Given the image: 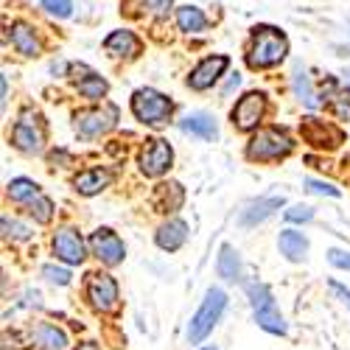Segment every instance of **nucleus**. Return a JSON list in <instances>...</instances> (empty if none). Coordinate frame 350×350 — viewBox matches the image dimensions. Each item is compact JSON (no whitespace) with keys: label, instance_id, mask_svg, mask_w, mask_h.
<instances>
[{"label":"nucleus","instance_id":"nucleus-1","mask_svg":"<svg viewBox=\"0 0 350 350\" xmlns=\"http://www.w3.org/2000/svg\"><path fill=\"white\" fill-rule=\"evenodd\" d=\"M288 53V40L283 31H278L275 25H258L252 31V45L247 53V65L252 70H264V68H275L286 59Z\"/></svg>","mask_w":350,"mask_h":350},{"label":"nucleus","instance_id":"nucleus-2","mask_svg":"<svg viewBox=\"0 0 350 350\" xmlns=\"http://www.w3.org/2000/svg\"><path fill=\"white\" fill-rule=\"evenodd\" d=\"M224 306H227V295H224L221 288H211L208 295H205V303H202L199 311L191 317V325H188V339H191V345L202 342V339H205V336L213 331V325L219 323Z\"/></svg>","mask_w":350,"mask_h":350},{"label":"nucleus","instance_id":"nucleus-3","mask_svg":"<svg viewBox=\"0 0 350 350\" xmlns=\"http://www.w3.org/2000/svg\"><path fill=\"white\" fill-rule=\"evenodd\" d=\"M9 196H12L14 202H20V205H25L28 213H31L40 224L51 221V216H53V202L40 191L37 183L23 180V177H20V180H12V183H9Z\"/></svg>","mask_w":350,"mask_h":350},{"label":"nucleus","instance_id":"nucleus-4","mask_svg":"<svg viewBox=\"0 0 350 350\" xmlns=\"http://www.w3.org/2000/svg\"><path fill=\"white\" fill-rule=\"evenodd\" d=\"M250 291V300H252V308H255V323L269 331V334H286V323H283V317L272 300V291L264 286V283H250L247 286Z\"/></svg>","mask_w":350,"mask_h":350},{"label":"nucleus","instance_id":"nucleus-5","mask_svg":"<svg viewBox=\"0 0 350 350\" xmlns=\"http://www.w3.org/2000/svg\"><path fill=\"white\" fill-rule=\"evenodd\" d=\"M291 152V137L283 132V129H260L250 146H247V157L250 160H280Z\"/></svg>","mask_w":350,"mask_h":350},{"label":"nucleus","instance_id":"nucleus-6","mask_svg":"<svg viewBox=\"0 0 350 350\" xmlns=\"http://www.w3.org/2000/svg\"><path fill=\"white\" fill-rule=\"evenodd\" d=\"M132 112H135V118L143 121V124H165L168 115L174 112V104H171L168 96L146 87V90H137L132 96Z\"/></svg>","mask_w":350,"mask_h":350},{"label":"nucleus","instance_id":"nucleus-7","mask_svg":"<svg viewBox=\"0 0 350 350\" xmlns=\"http://www.w3.org/2000/svg\"><path fill=\"white\" fill-rule=\"evenodd\" d=\"M12 143L25 154H40L42 152L45 129H42V121H40V115L34 109L20 112V121L14 124V132H12Z\"/></svg>","mask_w":350,"mask_h":350},{"label":"nucleus","instance_id":"nucleus-8","mask_svg":"<svg viewBox=\"0 0 350 350\" xmlns=\"http://www.w3.org/2000/svg\"><path fill=\"white\" fill-rule=\"evenodd\" d=\"M118 121V107L115 104H104V107H96V109H87V112H79L76 115V129L81 137H98L104 132H109Z\"/></svg>","mask_w":350,"mask_h":350},{"label":"nucleus","instance_id":"nucleus-9","mask_svg":"<svg viewBox=\"0 0 350 350\" xmlns=\"http://www.w3.org/2000/svg\"><path fill=\"white\" fill-rule=\"evenodd\" d=\"M171 160H174L171 146L163 137H152V140H146L143 152H140V171L146 177H160L163 171H168Z\"/></svg>","mask_w":350,"mask_h":350},{"label":"nucleus","instance_id":"nucleus-10","mask_svg":"<svg viewBox=\"0 0 350 350\" xmlns=\"http://www.w3.org/2000/svg\"><path fill=\"white\" fill-rule=\"evenodd\" d=\"M300 135H303L311 146H317V149H336V146L345 143V132H342V129H336L334 124L319 121V118H311V115H308V118H303Z\"/></svg>","mask_w":350,"mask_h":350},{"label":"nucleus","instance_id":"nucleus-11","mask_svg":"<svg viewBox=\"0 0 350 350\" xmlns=\"http://www.w3.org/2000/svg\"><path fill=\"white\" fill-rule=\"evenodd\" d=\"M87 297L98 311H115L118 308V283H115L109 275H90V283H87Z\"/></svg>","mask_w":350,"mask_h":350},{"label":"nucleus","instance_id":"nucleus-12","mask_svg":"<svg viewBox=\"0 0 350 350\" xmlns=\"http://www.w3.org/2000/svg\"><path fill=\"white\" fill-rule=\"evenodd\" d=\"M264 112H267V98L260 93H247L236 104V109H232V124H236L239 129H244V132H250V129L258 126L260 118H264Z\"/></svg>","mask_w":350,"mask_h":350},{"label":"nucleus","instance_id":"nucleus-13","mask_svg":"<svg viewBox=\"0 0 350 350\" xmlns=\"http://www.w3.org/2000/svg\"><path fill=\"white\" fill-rule=\"evenodd\" d=\"M90 247H93V252L104 260L107 267H115V264H121V260H124V241L115 236L112 230H107V227L93 232Z\"/></svg>","mask_w":350,"mask_h":350},{"label":"nucleus","instance_id":"nucleus-14","mask_svg":"<svg viewBox=\"0 0 350 350\" xmlns=\"http://www.w3.org/2000/svg\"><path fill=\"white\" fill-rule=\"evenodd\" d=\"M53 252H56V258H62L65 264H81L84 260V241H81V236L76 230H70V227H65V230H59L53 236Z\"/></svg>","mask_w":350,"mask_h":350},{"label":"nucleus","instance_id":"nucleus-15","mask_svg":"<svg viewBox=\"0 0 350 350\" xmlns=\"http://www.w3.org/2000/svg\"><path fill=\"white\" fill-rule=\"evenodd\" d=\"M227 65H230L227 56H208V59H202L196 65L188 84L193 87V90H208V87H213V81H219V76L224 73Z\"/></svg>","mask_w":350,"mask_h":350},{"label":"nucleus","instance_id":"nucleus-16","mask_svg":"<svg viewBox=\"0 0 350 350\" xmlns=\"http://www.w3.org/2000/svg\"><path fill=\"white\" fill-rule=\"evenodd\" d=\"M104 48L112 56H126V59H132V56L140 53V40L132 31H115L104 40Z\"/></svg>","mask_w":350,"mask_h":350},{"label":"nucleus","instance_id":"nucleus-17","mask_svg":"<svg viewBox=\"0 0 350 350\" xmlns=\"http://www.w3.org/2000/svg\"><path fill=\"white\" fill-rule=\"evenodd\" d=\"M185 239H188V224L180 221V219H171L168 224H163V227L157 230V244H160L163 250H168V252L180 250V247L185 244Z\"/></svg>","mask_w":350,"mask_h":350},{"label":"nucleus","instance_id":"nucleus-18","mask_svg":"<svg viewBox=\"0 0 350 350\" xmlns=\"http://www.w3.org/2000/svg\"><path fill=\"white\" fill-rule=\"evenodd\" d=\"M180 129L188 132V135H193V137H202V140H213V137L219 135L216 121L211 118L208 112H193V115H188V118L180 124Z\"/></svg>","mask_w":350,"mask_h":350},{"label":"nucleus","instance_id":"nucleus-19","mask_svg":"<svg viewBox=\"0 0 350 350\" xmlns=\"http://www.w3.org/2000/svg\"><path fill=\"white\" fill-rule=\"evenodd\" d=\"M109 183H112V174H109V171H104V168H93V171H84V174H79L73 185H76V191H79V193H84V196H93V193L104 191Z\"/></svg>","mask_w":350,"mask_h":350},{"label":"nucleus","instance_id":"nucleus-20","mask_svg":"<svg viewBox=\"0 0 350 350\" xmlns=\"http://www.w3.org/2000/svg\"><path fill=\"white\" fill-rule=\"evenodd\" d=\"M12 42H14V48H17L20 53H25V56H40V51H42L40 40H37V34H34V28L25 25V23H14V25H12Z\"/></svg>","mask_w":350,"mask_h":350},{"label":"nucleus","instance_id":"nucleus-21","mask_svg":"<svg viewBox=\"0 0 350 350\" xmlns=\"http://www.w3.org/2000/svg\"><path fill=\"white\" fill-rule=\"evenodd\" d=\"M283 205V196H269V199H260V202H252V205L241 213V224H247V227H252V224H258V221H264V219H269L278 208Z\"/></svg>","mask_w":350,"mask_h":350},{"label":"nucleus","instance_id":"nucleus-22","mask_svg":"<svg viewBox=\"0 0 350 350\" xmlns=\"http://www.w3.org/2000/svg\"><path fill=\"white\" fill-rule=\"evenodd\" d=\"M183 199H185L183 185H180V183H168V185H160V188H157V193H154V208L163 211V213L177 211V208L183 205Z\"/></svg>","mask_w":350,"mask_h":350},{"label":"nucleus","instance_id":"nucleus-23","mask_svg":"<svg viewBox=\"0 0 350 350\" xmlns=\"http://www.w3.org/2000/svg\"><path fill=\"white\" fill-rule=\"evenodd\" d=\"M280 252H283L288 260H303L306 252H308L306 236H303V232H295V230L280 232Z\"/></svg>","mask_w":350,"mask_h":350},{"label":"nucleus","instance_id":"nucleus-24","mask_svg":"<svg viewBox=\"0 0 350 350\" xmlns=\"http://www.w3.org/2000/svg\"><path fill=\"white\" fill-rule=\"evenodd\" d=\"M34 339H37V345H40L42 350H65V347H68V336H65L59 328H56V325H48V323L37 325Z\"/></svg>","mask_w":350,"mask_h":350},{"label":"nucleus","instance_id":"nucleus-25","mask_svg":"<svg viewBox=\"0 0 350 350\" xmlns=\"http://www.w3.org/2000/svg\"><path fill=\"white\" fill-rule=\"evenodd\" d=\"M177 23H180L183 31H188V34H199V31H205V28H208V17L202 14L196 6H183L177 12Z\"/></svg>","mask_w":350,"mask_h":350},{"label":"nucleus","instance_id":"nucleus-26","mask_svg":"<svg viewBox=\"0 0 350 350\" xmlns=\"http://www.w3.org/2000/svg\"><path fill=\"white\" fill-rule=\"evenodd\" d=\"M219 275L224 278V280H239V275H241V260H239V252L232 250V247H221V252H219Z\"/></svg>","mask_w":350,"mask_h":350},{"label":"nucleus","instance_id":"nucleus-27","mask_svg":"<svg viewBox=\"0 0 350 350\" xmlns=\"http://www.w3.org/2000/svg\"><path fill=\"white\" fill-rule=\"evenodd\" d=\"M79 93H81L84 98L98 101V98L107 96V81H104L101 76H96V73H87L84 79H79Z\"/></svg>","mask_w":350,"mask_h":350},{"label":"nucleus","instance_id":"nucleus-28","mask_svg":"<svg viewBox=\"0 0 350 350\" xmlns=\"http://www.w3.org/2000/svg\"><path fill=\"white\" fill-rule=\"evenodd\" d=\"M295 93H297V98H300V101H306L308 107H319V104H323V101L317 98L314 87H311V81H308V76H306L303 70H297V73H295Z\"/></svg>","mask_w":350,"mask_h":350},{"label":"nucleus","instance_id":"nucleus-29","mask_svg":"<svg viewBox=\"0 0 350 350\" xmlns=\"http://www.w3.org/2000/svg\"><path fill=\"white\" fill-rule=\"evenodd\" d=\"M3 239H14V241H23V239H28L31 236V230H28L25 224H20L17 219H9V216H3Z\"/></svg>","mask_w":350,"mask_h":350},{"label":"nucleus","instance_id":"nucleus-30","mask_svg":"<svg viewBox=\"0 0 350 350\" xmlns=\"http://www.w3.org/2000/svg\"><path fill=\"white\" fill-rule=\"evenodd\" d=\"M331 107L336 109L339 118H350V90H342L331 98Z\"/></svg>","mask_w":350,"mask_h":350},{"label":"nucleus","instance_id":"nucleus-31","mask_svg":"<svg viewBox=\"0 0 350 350\" xmlns=\"http://www.w3.org/2000/svg\"><path fill=\"white\" fill-rule=\"evenodd\" d=\"M42 6H45L51 14H56V17H70V12H73L70 0H42Z\"/></svg>","mask_w":350,"mask_h":350},{"label":"nucleus","instance_id":"nucleus-32","mask_svg":"<svg viewBox=\"0 0 350 350\" xmlns=\"http://www.w3.org/2000/svg\"><path fill=\"white\" fill-rule=\"evenodd\" d=\"M42 275H45V278H48L51 283H59V286H68V283H70V272H68V269L51 267V264H48V267L42 269Z\"/></svg>","mask_w":350,"mask_h":350},{"label":"nucleus","instance_id":"nucleus-33","mask_svg":"<svg viewBox=\"0 0 350 350\" xmlns=\"http://www.w3.org/2000/svg\"><path fill=\"white\" fill-rule=\"evenodd\" d=\"M311 216H314V211L306 208V205H295V208L286 211V219L288 221H311Z\"/></svg>","mask_w":350,"mask_h":350},{"label":"nucleus","instance_id":"nucleus-34","mask_svg":"<svg viewBox=\"0 0 350 350\" xmlns=\"http://www.w3.org/2000/svg\"><path fill=\"white\" fill-rule=\"evenodd\" d=\"M306 188H308L311 193H325V196H339V188H334V185H328V183H319V180H308V183H306Z\"/></svg>","mask_w":350,"mask_h":350},{"label":"nucleus","instance_id":"nucleus-35","mask_svg":"<svg viewBox=\"0 0 350 350\" xmlns=\"http://www.w3.org/2000/svg\"><path fill=\"white\" fill-rule=\"evenodd\" d=\"M328 258H331V264H334V267H339V269H350V255H347V252L331 250V252H328Z\"/></svg>","mask_w":350,"mask_h":350},{"label":"nucleus","instance_id":"nucleus-36","mask_svg":"<svg viewBox=\"0 0 350 350\" xmlns=\"http://www.w3.org/2000/svg\"><path fill=\"white\" fill-rule=\"evenodd\" d=\"M146 6H149L154 14H165L168 6H171V0H146Z\"/></svg>","mask_w":350,"mask_h":350},{"label":"nucleus","instance_id":"nucleus-37","mask_svg":"<svg viewBox=\"0 0 350 350\" xmlns=\"http://www.w3.org/2000/svg\"><path fill=\"white\" fill-rule=\"evenodd\" d=\"M331 291H336V295H339V297L345 300V306L350 308V291H347L345 286H339V283H331Z\"/></svg>","mask_w":350,"mask_h":350},{"label":"nucleus","instance_id":"nucleus-38","mask_svg":"<svg viewBox=\"0 0 350 350\" xmlns=\"http://www.w3.org/2000/svg\"><path fill=\"white\" fill-rule=\"evenodd\" d=\"M79 350H98V345L96 342H84V345H79Z\"/></svg>","mask_w":350,"mask_h":350},{"label":"nucleus","instance_id":"nucleus-39","mask_svg":"<svg viewBox=\"0 0 350 350\" xmlns=\"http://www.w3.org/2000/svg\"><path fill=\"white\" fill-rule=\"evenodd\" d=\"M205 350H216V347H205Z\"/></svg>","mask_w":350,"mask_h":350}]
</instances>
